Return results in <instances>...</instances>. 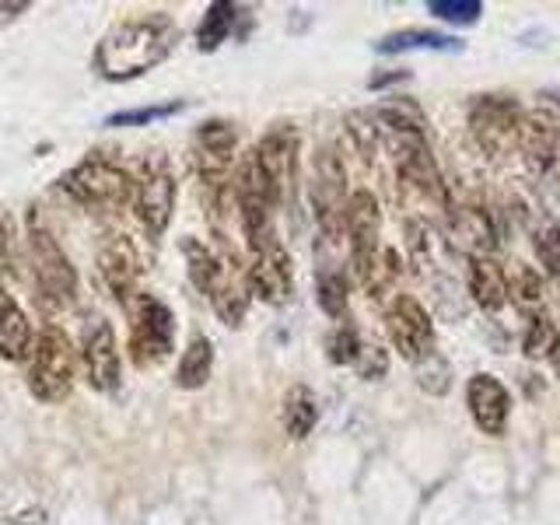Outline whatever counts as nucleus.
<instances>
[{"instance_id": "obj_1", "label": "nucleus", "mask_w": 560, "mask_h": 525, "mask_svg": "<svg viewBox=\"0 0 560 525\" xmlns=\"http://www.w3.org/2000/svg\"><path fill=\"white\" fill-rule=\"evenodd\" d=\"M175 43H179V28L168 14H137L102 35L92 52V67L105 81H133L168 60Z\"/></svg>"}, {"instance_id": "obj_2", "label": "nucleus", "mask_w": 560, "mask_h": 525, "mask_svg": "<svg viewBox=\"0 0 560 525\" xmlns=\"http://www.w3.org/2000/svg\"><path fill=\"white\" fill-rule=\"evenodd\" d=\"M25 228H28L25 238H28L35 291H39V298L46 305H57V308L70 305L78 298V270H74V262L67 259L57 235L49 232V224L39 214V207H28Z\"/></svg>"}, {"instance_id": "obj_3", "label": "nucleus", "mask_w": 560, "mask_h": 525, "mask_svg": "<svg viewBox=\"0 0 560 525\" xmlns=\"http://www.w3.org/2000/svg\"><path fill=\"white\" fill-rule=\"evenodd\" d=\"M133 175L119 162L105 154H88L78 165H70L57 186L70 200L81 207H98V210H116L127 200H133Z\"/></svg>"}, {"instance_id": "obj_4", "label": "nucleus", "mask_w": 560, "mask_h": 525, "mask_svg": "<svg viewBox=\"0 0 560 525\" xmlns=\"http://www.w3.org/2000/svg\"><path fill=\"white\" fill-rule=\"evenodd\" d=\"M25 382L39 402H60L74 389V347L57 323L35 329Z\"/></svg>"}, {"instance_id": "obj_5", "label": "nucleus", "mask_w": 560, "mask_h": 525, "mask_svg": "<svg viewBox=\"0 0 560 525\" xmlns=\"http://www.w3.org/2000/svg\"><path fill=\"white\" fill-rule=\"evenodd\" d=\"M522 119L525 113L512 95H477L469 105V133L490 158L518 144Z\"/></svg>"}, {"instance_id": "obj_6", "label": "nucleus", "mask_w": 560, "mask_h": 525, "mask_svg": "<svg viewBox=\"0 0 560 525\" xmlns=\"http://www.w3.org/2000/svg\"><path fill=\"white\" fill-rule=\"evenodd\" d=\"M175 210V175L162 154H151L133 183V214L148 235H162Z\"/></svg>"}, {"instance_id": "obj_7", "label": "nucleus", "mask_w": 560, "mask_h": 525, "mask_svg": "<svg viewBox=\"0 0 560 525\" xmlns=\"http://www.w3.org/2000/svg\"><path fill=\"white\" fill-rule=\"evenodd\" d=\"M133 323H130V350L140 368H151L162 358H168L175 340V315L165 302H158L154 294L133 298Z\"/></svg>"}, {"instance_id": "obj_8", "label": "nucleus", "mask_w": 560, "mask_h": 525, "mask_svg": "<svg viewBox=\"0 0 560 525\" xmlns=\"http://www.w3.org/2000/svg\"><path fill=\"white\" fill-rule=\"evenodd\" d=\"M378 232H382V210L378 200L368 189L350 192L347 200V238H350V267H354L358 280L368 288V280L375 277L382 245H378Z\"/></svg>"}, {"instance_id": "obj_9", "label": "nucleus", "mask_w": 560, "mask_h": 525, "mask_svg": "<svg viewBox=\"0 0 560 525\" xmlns=\"http://www.w3.org/2000/svg\"><path fill=\"white\" fill-rule=\"evenodd\" d=\"M347 165L337 154V148H323L315 158V186H312V203L315 218L326 238H337L347 228Z\"/></svg>"}, {"instance_id": "obj_10", "label": "nucleus", "mask_w": 560, "mask_h": 525, "mask_svg": "<svg viewBox=\"0 0 560 525\" xmlns=\"http://www.w3.org/2000/svg\"><path fill=\"white\" fill-rule=\"evenodd\" d=\"M81 364L84 378L95 393H116L119 389V347L116 329L109 319L92 315L81 332Z\"/></svg>"}, {"instance_id": "obj_11", "label": "nucleus", "mask_w": 560, "mask_h": 525, "mask_svg": "<svg viewBox=\"0 0 560 525\" xmlns=\"http://www.w3.org/2000/svg\"><path fill=\"white\" fill-rule=\"evenodd\" d=\"M238 148L235 127L228 119H207L192 133V165H197L203 186L218 189L224 183L228 168H232V158Z\"/></svg>"}, {"instance_id": "obj_12", "label": "nucleus", "mask_w": 560, "mask_h": 525, "mask_svg": "<svg viewBox=\"0 0 560 525\" xmlns=\"http://www.w3.org/2000/svg\"><path fill=\"white\" fill-rule=\"evenodd\" d=\"M385 329H389V340L407 361H420L434 343V326L428 308L410 294H399L396 302L385 312Z\"/></svg>"}, {"instance_id": "obj_13", "label": "nucleus", "mask_w": 560, "mask_h": 525, "mask_svg": "<svg viewBox=\"0 0 560 525\" xmlns=\"http://www.w3.org/2000/svg\"><path fill=\"white\" fill-rule=\"evenodd\" d=\"M98 273L105 288L113 291L119 305H133L137 298V280H140V256L137 245L127 235H113L98 249Z\"/></svg>"}, {"instance_id": "obj_14", "label": "nucleus", "mask_w": 560, "mask_h": 525, "mask_svg": "<svg viewBox=\"0 0 560 525\" xmlns=\"http://www.w3.org/2000/svg\"><path fill=\"white\" fill-rule=\"evenodd\" d=\"M253 158L259 162L262 175L273 183V189L280 192V200H284L298 172V133L291 127H273L253 148Z\"/></svg>"}, {"instance_id": "obj_15", "label": "nucleus", "mask_w": 560, "mask_h": 525, "mask_svg": "<svg viewBox=\"0 0 560 525\" xmlns=\"http://www.w3.org/2000/svg\"><path fill=\"white\" fill-rule=\"evenodd\" d=\"M466 407L472 413V424H477L483 434H504L508 424V410H512V396L501 385V378L494 375H472L466 385Z\"/></svg>"}, {"instance_id": "obj_16", "label": "nucleus", "mask_w": 560, "mask_h": 525, "mask_svg": "<svg viewBox=\"0 0 560 525\" xmlns=\"http://www.w3.org/2000/svg\"><path fill=\"white\" fill-rule=\"evenodd\" d=\"M245 288L256 294L259 302L280 305L291 294V259L284 253V245H273L267 253H256L249 270H245Z\"/></svg>"}, {"instance_id": "obj_17", "label": "nucleus", "mask_w": 560, "mask_h": 525, "mask_svg": "<svg viewBox=\"0 0 560 525\" xmlns=\"http://www.w3.org/2000/svg\"><path fill=\"white\" fill-rule=\"evenodd\" d=\"M518 148L525 165H529L533 175L550 172L557 162V151H560V127L557 119L547 109H533L525 113L522 119V133H518Z\"/></svg>"}, {"instance_id": "obj_18", "label": "nucleus", "mask_w": 560, "mask_h": 525, "mask_svg": "<svg viewBox=\"0 0 560 525\" xmlns=\"http://www.w3.org/2000/svg\"><path fill=\"white\" fill-rule=\"evenodd\" d=\"M448 221H452V242L459 245L469 259L490 256L498 249V232L490 224L487 210L480 207H448Z\"/></svg>"}, {"instance_id": "obj_19", "label": "nucleus", "mask_w": 560, "mask_h": 525, "mask_svg": "<svg viewBox=\"0 0 560 525\" xmlns=\"http://www.w3.org/2000/svg\"><path fill=\"white\" fill-rule=\"evenodd\" d=\"M35 332L28 323V312L14 302V294L4 288V277H0V358L4 361H22L32 354Z\"/></svg>"}, {"instance_id": "obj_20", "label": "nucleus", "mask_w": 560, "mask_h": 525, "mask_svg": "<svg viewBox=\"0 0 560 525\" xmlns=\"http://www.w3.org/2000/svg\"><path fill=\"white\" fill-rule=\"evenodd\" d=\"M183 256H186V270H189V280L192 288L207 298H218L228 284H232V277H228V267L218 253H210L203 242L197 238H186L183 242Z\"/></svg>"}, {"instance_id": "obj_21", "label": "nucleus", "mask_w": 560, "mask_h": 525, "mask_svg": "<svg viewBox=\"0 0 560 525\" xmlns=\"http://www.w3.org/2000/svg\"><path fill=\"white\" fill-rule=\"evenodd\" d=\"M469 294L483 312H501L508 305V273L490 256L469 259Z\"/></svg>"}, {"instance_id": "obj_22", "label": "nucleus", "mask_w": 560, "mask_h": 525, "mask_svg": "<svg viewBox=\"0 0 560 525\" xmlns=\"http://www.w3.org/2000/svg\"><path fill=\"white\" fill-rule=\"evenodd\" d=\"M210 368H214V343L207 337H192L189 347L183 350L179 368H175V385L179 389H200L210 378Z\"/></svg>"}, {"instance_id": "obj_23", "label": "nucleus", "mask_w": 560, "mask_h": 525, "mask_svg": "<svg viewBox=\"0 0 560 525\" xmlns=\"http://www.w3.org/2000/svg\"><path fill=\"white\" fill-rule=\"evenodd\" d=\"M235 18H238V8L235 4H228V0H214V4L207 8L200 28H197V46L203 52H214L228 39V35H232Z\"/></svg>"}, {"instance_id": "obj_24", "label": "nucleus", "mask_w": 560, "mask_h": 525, "mask_svg": "<svg viewBox=\"0 0 560 525\" xmlns=\"http://www.w3.org/2000/svg\"><path fill=\"white\" fill-rule=\"evenodd\" d=\"M315 420H319V407H315V396L305 385H294L284 396V428L291 438H308Z\"/></svg>"}, {"instance_id": "obj_25", "label": "nucleus", "mask_w": 560, "mask_h": 525, "mask_svg": "<svg viewBox=\"0 0 560 525\" xmlns=\"http://www.w3.org/2000/svg\"><path fill=\"white\" fill-rule=\"evenodd\" d=\"M343 127H347V137L354 140V148L364 158H372L378 151V144H382V122H378L375 113H347Z\"/></svg>"}, {"instance_id": "obj_26", "label": "nucleus", "mask_w": 560, "mask_h": 525, "mask_svg": "<svg viewBox=\"0 0 560 525\" xmlns=\"http://www.w3.org/2000/svg\"><path fill=\"white\" fill-rule=\"evenodd\" d=\"M417 385L424 389L428 396H445L448 385H452V372H448V361L438 354V350H428L424 358L417 364Z\"/></svg>"}, {"instance_id": "obj_27", "label": "nucleus", "mask_w": 560, "mask_h": 525, "mask_svg": "<svg viewBox=\"0 0 560 525\" xmlns=\"http://www.w3.org/2000/svg\"><path fill=\"white\" fill-rule=\"evenodd\" d=\"M508 294H512L522 308H533L542 302V277L533 267H525V262H515L512 273H508Z\"/></svg>"}, {"instance_id": "obj_28", "label": "nucleus", "mask_w": 560, "mask_h": 525, "mask_svg": "<svg viewBox=\"0 0 560 525\" xmlns=\"http://www.w3.org/2000/svg\"><path fill=\"white\" fill-rule=\"evenodd\" d=\"M459 39H448V35H438V32H399L382 39L378 49L382 52H396V49H459Z\"/></svg>"}, {"instance_id": "obj_29", "label": "nucleus", "mask_w": 560, "mask_h": 525, "mask_svg": "<svg viewBox=\"0 0 560 525\" xmlns=\"http://www.w3.org/2000/svg\"><path fill=\"white\" fill-rule=\"evenodd\" d=\"M560 343V332L550 319H542V315H536V319L529 323V329H525V337H522V350H525V358H550L553 350Z\"/></svg>"}, {"instance_id": "obj_30", "label": "nucleus", "mask_w": 560, "mask_h": 525, "mask_svg": "<svg viewBox=\"0 0 560 525\" xmlns=\"http://www.w3.org/2000/svg\"><path fill=\"white\" fill-rule=\"evenodd\" d=\"M210 305H214L221 323L242 326L245 312H249V288H242V284H235V280H232V284H228L218 298H210Z\"/></svg>"}, {"instance_id": "obj_31", "label": "nucleus", "mask_w": 560, "mask_h": 525, "mask_svg": "<svg viewBox=\"0 0 560 525\" xmlns=\"http://www.w3.org/2000/svg\"><path fill=\"white\" fill-rule=\"evenodd\" d=\"M183 109H186V102H162V105H148V109H127V113H113L105 119V127H148V122L175 116Z\"/></svg>"}, {"instance_id": "obj_32", "label": "nucleus", "mask_w": 560, "mask_h": 525, "mask_svg": "<svg viewBox=\"0 0 560 525\" xmlns=\"http://www.w3.org/2000/svg\"><path fill=\"white\" fill-rule=\"evenodd\" d=\"M533 245H536V256L542 267H547V273L560 277V224L542 221L533 232Z\"/></svg>"}, {"instance_id": "obj_33", "label": "nucleus", "mask_w": 560, "mask_h": 525, "mask_svg": "<svg viewBox=\"0 0 560 525\" xmlns=\"http://www.w3.org/2000/svg\"><path fill=\"white\" fill-rule=\"evenodd\" d=\"M428 11L442 22H455V25H472L483 14L480 0H431Z\"/></svg>"}, {"instance_id": "obj_34", "label": "nucleus", "mask_w": 560, "mask_h": 525, "mask_svg": "<svg viewBox=\"0 0 560 525\" xmlns=\"http://www.w3.org/2000/svg\"><path fill=\"white\" fill-rule=\"evenodd\" d=\"M361 350H364V343H361L354 326H337V329H332V337H329V361L332 364H358Z\"/></svg>"}, {"instance_id": "obj_35", "label": "nucleus", "mask_w": 560, "mask_h": 525, "mask_svg": "<svg viewBox=\"0 0 560 525\" xmlns=\"http://www.w3.org/2000/svg\"><path fill=\"white\" fill-rule=\"evenodd\" d=\"M319 308L326 315H332V319H340L347 312V284L340 273H326L319 280Z\"/></svg>"}, {"instance_id": "obj_36", "label": "nucleus", "mask_w": 560, "mask_h": 525, "mask_svg": "<svg viewBox=\"0 0 560 525\" xmlns=\"http://www.w3.org/2000/svg\"><path fill=\"white\" fill-rule=\"evenodd\" d=\"M358 372H361V378H368V382L382 378L385 372H389V354H385V350H382L378 343L364 347V350H361V358H358Z\"/></svg>"}, {"instance_id": "obj_37", "label": "nucleus", "mask_w": 560, "mask_h": 525, "mask_svg": "<svg viewBox=\"0 0 560 525\" xmlns=\"http://www.w3.org/2000/svg\"><path fill=\"white\" fill-rule=\"evenodd\" d=\"M11 270V245H8V228L0 224V277Z\"/></svg>"}, {"instance_id": "obj_38", "label": "nucleus", "mask_w": 560, "mask_h": 525, "mask_svg": "<svg viewBox=\"0 0 560 525\" xmlns=\"http://www.w3.org/2000/svg\"><path fill=\"white\" fill-rule=\"evenodd\" d=\"M18 11H28V4H25V0H18V4H0V25H4V22H11V18H14Z\"/></svg>"}, {"instance_id": "obj_39", "label": "nucleus", "mask_w": 560, "mask_h": 525, "mask_svg": "<svg viewBox=\"0 0 560 525\" xmlns=\"http://www.w3.org/2000/svg\"><path fill=\"white\" fill-rule=\"evenodd\" d=\"M550 364H553V375L560 378V343H557V350H553V354H550Z\"/></svg>"}]
</instances>
